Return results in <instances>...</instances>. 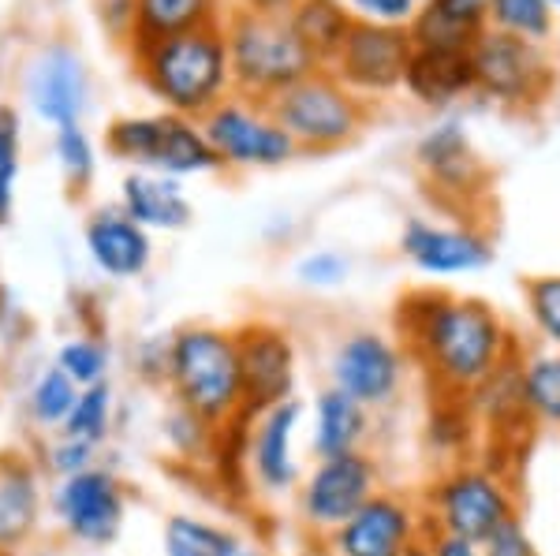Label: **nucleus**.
Returning a JSON list of instances; mask_svg holds the SVG:
<instances>
[{
    "mask_svg": "<svg viewBox=\"0 0 560 556\" xmlns=\"http://www.w3.org/2000/svg\"><path fill=\"white\" fill-rule=\"evenodd\" d=\"M396 340L441 400H467L523 352L490 303L445 288H415L396 303Z\"/></svg>",
    "mask_w": 560,
    "mask_h": 556,
    "instance_id": "1",
    "label": "nucleus"
},
{
    "mask_svg": "<svg viewBox=\"0 0 560 556\" xmlns=\"http://www.w3.org/2000/svg\"><path fill=\"white\" fill-rule=\"evenodd\" d=\"M124 52L131 60L135 79L153 102L187 120H202L236 94L221 23L173 34V38L131 42Z\"/></svg>",
    "mask_w": 560,
    "mask_h": 556,
    "instance_id": "2",
    "label": "nucleus"
},
{
    "mask_svg": "<svg viewBox=\"0 0 560 556\" xmlns=\"http://www.w3.org/2000/svg\"><path fill=\"white\" fill-rule=\"evenodd\" d=\"M165 385L176 407L191 411L206 426L224 429L243 411V374L236 333L221 326H184L168 336Z\"/></svg>",
    "mask_w": 560,
    "mask_h": 556,
    "instance_id": "3",
    "label": "nucleus"
},
{
    "mask_svg": "<svg viewBox=\"0 0 560 556\" xmlns=\"http://www.w3.org/2000/svg\"><path fill=\"white\" fill-rule=\"evenodd\" d=\"M430 534H453L482 545L497 527L520 516V497L501 460L467 456L433 474L419 497Z\"/></svg>",
    "mask_w": 560,
    "mask_h": 556,
    "instance_id": "4",
    "label": "nucleus"
},
{
    "mask_svg": "<svg viewBox=\"0 0 560 556\" xmlns=\"http://www.w3.org/2000/svg\"><path fill=\"white\" fill-rule=\"evenodd\" d=\"M224 42H229L232 83L240 97L269 105L277 94L295 86L303 75L318 71L306 52L300 34L292 31L288 15L250 12V8H229L221 20Z\"/></svg>",
    "mask_w": 560,
    "mask_h": 556,
    "instance_id": "5",
    "label": "nucleus"
},
{
    "mask_svg": "<svg viewBox=\"0 0 560 556\" xmlns=\"http://www.w3.org/2000/svg\"><path fill=\"white\" fill-rule=\"evenodd\" d=\"M266 109L292 134L300 154H337L366 128V102L351 94L329 68L303 75L295 86L277 94Z\"/></svg>",
    "mask_w": 560,
    "mask_h": 556,
    "instance_id": "6",
    "label": "nucleus"
},
{
    "mask_svg": "<svg viewBox=\"0 0 560 556\" xmlns=\"http://www.w3.org/2000/svg\"><path fill=\"white\" fill-rule=\"evenodd\" d=\"M105 150L116 161H128L135 168L173 179L221 168V161H217L202 134V123L176 113L120 116V120H113L105 128Z\"/></svg>",
    "mask_w": 560,
    "mask_h": 556,
    "instance_id": "7",
    "label": "nucleus"
},
{
    "mask_svg": "<svg viewBox=\"0 0 560 556\" xmlns=\"http://www.w3.org/2000/svg\"><path fill=\"white\" fill-rule=\"evenodd\" d=\"M471 64H475V94L486 102H497L504 109H535L553 90L557 68L546 45L512 38L493 26L478 31L471 42Z\"/></svg>",
    "mask_w": 560,
    "mask_h": 556,
    "instance_id": "8",
    "label": "nucleus"
},
{
    "mask_svg": "<svg viewBox=\"0 0 560 556\" xmlns=\"http://www.w3.org/2000/svg\"><path fill=\"white\" fill-rule=\"evenodd\" d=\"M377 489H382V468L366 448L332 456V460H314V468H306L295 486V516L306 537L322 542L340 523H348Z\"/></svg>",
    "mask_w": 560,
    "mask_h": 556,
    "instance_id": "9",
    "label": "nucleus"
},
{
    "mask_svg": "<svg viewBox=\"0 0 560 556\" xmlns=\"http://www.w3.org/2000/svg\"><path fill=\"white\" fill-rule=\"evenodd\" d=\"M198 123L221 168H284L300 157L292 134L280 128L266 105L250 97L232 94Z\"/></svg>",
    "mask_w": 560,
    "mask_h": 556,
    "instance_id": "10",
    "label": "nucleus"
},
{
    "mask_svg": "<svg viewBox=\"0 0 560 556\" xmlns=\"http://www.w3.org/2000/svg\"><path fill=\"white\" fill-rule=\"evenodd\" d=\"M430 537L427 516L400 489H377L348 523H340L318 549L325 556H408Z\"/></svg>",
    "mask_w": 560,
    "mask_h": 556,
    "instance_id": "11",
    "label": "nucleus"
},
{
    "mask_svg": "<svg viewBox=\"0 0 560 556\" xmlns=\"http://www.w3.org/2000/svg\"><path fill=\"white\" fill-rule=\"evenodd\" d=\"M408 352L396 336H385L377 329H355L345 340H337L329 355V385L348 392L370 411L393 407L408 385Z\"/></svg>",
    "mask_w": 560,
    "mask_h": 556,
    "instance_id": "12",
    "label": "nucleus"
},
{
    "mask_svg": "<svg viewBox=\"0 0 560 556\" xmlns=\"http://www.w3.org/2000/svg\"><path fill=\"white\" fill-rule=\"evenodd\" d=\"M52 516L71 542L105 549L128 523V486L108 468H90L60 478L52 489Z\"/></svg>",
    "mask_w": 560,
    "mask_h": 556,
    "instance_id": "13",
    "label": "nucleus"
},
{
    "mask_svg": "<svg viewBox=\"0 0 560 556\" xmlns=\"http://www.w3.org/2000/svg\"><path fill=\"white\" fill-rule=\"evenodd\" d=\"M411 52L415 42L408 26H382V23L355 20L345 45H340V52L332 57L329 71L351 94H359L366 102V97H382L404 86Z\"/></svg>",
    "mask_w": 560,
    "mask_h": 556,
    "instance_id": "14",
    "label": "nucleus"
},
{
    "mask_svg": "<svg viewBox=\"0 0 560 556\" xmlns=\"http://www.w3.org/2000/svg\"><path fill=\"white\" fill-rule=\"evenodd\" d=\"M23 94L42 123L71 128L90 109V71L68 42H49L23 68Z\"/></svg>",
    "mask_w": 560,
    "mask_h": 556,
    "instance_id": "15",
    "label": "nucleus"
},
{
    "mask_svg": "<svg viewBox=\"0 0 560 556\" xmlns=\"http://www.w3.org/2000/svg\"><path fill=\"white\" fill-rule=\"evenodd\" d=\"M240 374H243V411L261 415L277 403L295 397V355L292 336L273 321H247L236 329Z\"/></svg>",
    "mask_w": 560,
    "mask_h": 556,
    "instance_id": "16",
    "label": "nucleus"
},
{
    "mask_svg": "<svg viewBox=\"0 0 560 556\" xmlns=\"http://www.w3.org/2000/svg\"><path fill=\"white\" fill-rule=\"evenodd\" d=\"M400 250L430 281H459V276L486 273L493 265V244L486 232L427 217H411L404 224Z\"/></svg>",
    "mask_w": 560,
    "mask_h": 556,
    "instance_id": "17",
    "label": "nucleus"
},
{
    "mask_svg": "<svg viewBox=\"0 0 560 556\" xmlns=\"http://www.w3.org/2000/svg\"><path fill=\"white\" fill-rule=\"evenodd\" d=\"M255 426L247 434V474L255 482L258 493L266 497H288L295 493L303 478L300 456H295V441L306 423V403L303 400H284L277 407L250 415Z\"/></svg>",
    "mask_w": 560,
    "mask_h": 556,
    "instance_id": "18",
    "label": "nucleus"
},
{
    "mask_svg": "<svg viewBox=\"0 0 560 556\" xmlns=\"http://www.w3.org/2000/svg\"><path fill=\"white\" fill-rule=\"evenodd\" d=\"M415 165L441 199H475L486 184V165L478 161L471 134L456 116L433 123L415 146Z\"/></svg>",
    "mask_w": 560,
    "mask_h": 556,
    "instance_id": "19",
    "label": "nucleus"
},
{
    "mask_svg": "<svg viewBox=\"0 0 560 556\" xmlns=\"http://www.w3.org/2000/svg\"><path fill=\"white\" fill-rule=\"evenodd\" d=\"M83 247L108 281H135L153 262V239L139 221L124 213L120 202L97 205L83 224Z\"/></svg>",
    "mask_w": 560,
    "mask_h": 556,
    "instance_id": "20",
    "label": "nucleus"
},
{
    "mask_svg": "<svg viewBox=\"0 0 560 556\" xmlns=\"http://www.w3.org/2000/svg\"><path fill=\"white\" fill-rule=\"evenodd\" d=\"M311 452L314 460H332V456L363 452L374 434V411L351 400L348 392L325 385L311 400Z\"/></svg>",
    "mask_w": 560,
    "mask_h": 556,
    "instance_id": "21",
    "label": "nucleus"
},
{
    "mask_svg": "<svg viewBox=\"0 0 560 556\" xmlns=\"http://www.w3.org/2000/svg\"><path fill=\"white\" fill-rule=\"evenodd\" d=\"M404 90L419 105L448 109L475 94V64L471 49H415Z\"/></svg>",
    "mask_w": 560,
    "mask_h": 556,
    "instance_id": "22",
    "label": "nucleus"
},
{
    "mask_svg": "<svg viewBox=\"0 0 560 556\" xmlns=\"http://www.w3.org/2000/svg\"><path fill=\"white\" fill-rule=\"evenodd\" d=\"M120 205L131 221H139L147 232H179L195 217L191 199H187L184 184L173 176L147 173V168H131L120 184Z\"/></svg>",
    "mask_w": 560,
    "mask_h": 556,
    "instance_id": "23",
    "label": "nucleus"
},
{
    "mask_svg": "<svg viewBox=\"0 0 560 556\" xmlns=\"http://www.w3.org/2000/svg\"><path fill=\"white\" fill-rule=\"evenodd\" d=\"M467 415H471L475 429L490 437H504L509 441L512 426L520 434H535L527 423V411H523V397H520V374H516V363L501 366L490 381H482L471 397L464 400Z\"/></svg>",
    "mask_w": 560,
    "mask_h": 556,
    "instance_id": "24",
    "label": "nucleus"
},
{
    "mask_svg": "<svg viewBox=\"0 0 560 556\" xmlns=\"http://www.w3.org/2000/svg\"><path fill=\"white\" fill-rule=\"evenodd\" d=\"M520 397L530 429L560 434V352L557 347H523L516 355Z\"/></svg>",
    "mask_w": 560,
    "mask_h": 556,
    "instance_id": "25",
    "label": "nucleus"
},
{
    "mask_svg": "<svg viewBox=\"0 0 560 556\" xmlns=\"http://www.w3.org/2000/svg\"><path fill=\"white\" fill-rule=\"evenodd\" d=\"M288 23L300 34V42L314 57V64L329 68L332 57L340 52V45H345L355 15L348 12L345 0H295L288 8Z\"/></svg>",
    "mask_w": 560,
    "mask_h": 556,
    "instance_id": "26",
    "label": "nucleus"
},
{
    "mask_svg": "<svg viewBox=\"0 0 560 556\" xmlns=\"http://www.w3.org/2000/svg\"><path fill=\"white\" fill-rule=\"evenodd\" d=\"M42 516V486L38 474L26 463H4L0 468V553L23 545L34 534Z\"/></svg>",
    "mask_w": 560,
    "mask_h": 556,
    "instance_id": "27",
    "label": "nucleus"
},
{
    "mask_svg": "<svg viewBox=\"0 0 560 556\" xmlns=\"http://www.w3.org/2000/svg\"><path fill=\"white\" fill-rule=\"evenodd\" d=\"M229 0H139V31L135 42L173 38L224 20Z\"/></svg>",
    "mask_w": 560,
    "mask_h": 556,
    "instance_id": "28",
    "label": "nucleus"
},
{
    "mask_svg": "<svg viewBox=\"0 0 560 556\" xmlns=\"http://www.w3.org/2000/svg\"><path fill=\"white\" fill-rule=\"evenodd\" d=\"M161 545H165V556H236L243 537L213 519L176 512L165 519Z\"/></svg>",
    "mask_w": 560,
    "mask_h": 556,
    "instance_id": "29",
    "label": "nucleus"
},
{
    "mask_svg": "<svg viewBox=\"0 0 560 556\" xmlns=\"http://www.w3.org/2000/svg\"><path fill=\"white\" fill-rule=\"evenodd\" d=\"M486 26L512 34V38L546 45L557 26V4L553 0H490Z\"/></svg>",
    "mask_w": 560,
    "mask_h": 556,
    "instance_id": "30",
    "label": "nucleus"
},
{
    "mask_svg": "<svg viewBox=\"0 0 560 556\" xmlns=\"http://www.w3.org/2000/svg\"><path fill=\"white\" fill-rule=\"evenodd\" d=\"M75 400H79V385L71 381L60 366L49 363L38 378H34V389H31V397H26V415L42 429H60L68 423Z\"/></svg>",
    "mask_w": 560,
    "mask_h": 556,
    "instance_id": "31",
    "label": "nucleus"
},
{
    "mask_svg": "<svg viewBox=\"0 0 560 556\" xmlns=\"http://www.w3.org/2000/svg\"><path fill=\"white\" fill-rule=\"evenodd\" d=\"M113 403H116V397H113V385L108 381L90 385V389H79L75 407H71L68 423L60 426L57 434L79 437V441L102 448L108 441V429H113V415H116Z\"/></svg>",
    "mask_w": 560,
    "mask_h": 556,
    "instance_id": "32",
    "label": "nucleus"
},
{
    "mask_svg": "<svg viewBox=\"0 0 560 556\" xmlns=\"http://www.w3.org/2000/svg\"><path fill=\"white\" fill-rule=\"evenodd\" d=\"M52 157H57L68 191H75V194L90 191L94 173H97V157H94V142H90L83 123H71V128L52 131Z\"/></svg>",
    "mask_w": 560,
    "mask_h": 556,
    "instance_id": "33",
    "label": "nucleus"
},
{
    "mask_svg": "<svg viewBox=\"0 0 560 556\" xmlns=\"http://www.w3.org/2000/svg\"><path fill=\"white\" fill-rule=\"evenodd\" d=\"M408 34L415 42V49H471V42L478 38V31H471L467 23H459L456 15H448L441 4H419L415 20L408 23Z\"/></svg>",
    "mask_w": 560,
    "mask_h": 556,
    "instance_id": "34",
    "label": "nucleus"
},
{
    "mask_svg": "<svg viewBox=\"0 0 560 556\" xmlns=\"http://www.w3.org/2000/svg\"><path fill=\"white\" fill-rule=\"evenodd\" d=\"M23 168V120L12 105H0V228L15 217V184Z\"/></svg>",
    "mask_w": 560,
    "mask_h": 556,
    "instance_id": "35",
    "label": "nucleus"
},
{
    "mask_svg": "<svg viewBox=\"0 0 560 556\" xmlns=\"http://www.w3.org/2000/svg\"><path fill=\"white\" fill-rule=\"evenodd\" d=\"M52 366L68 374L79 389H90V385H102L108 381V366H113V355H108V344L102 336H71L65 344L57 347V358Z\"/></svg>",
    "mask_w": 560,
    "mask_h": 556,
    "instance_id": "36",
    "label": "nucleus"
},
{
    "mask_svg": "<svg viewBox=\"0 0 560 556\" xmlns=\"http://www.w3.org/2000/svg\"><path fill=\"white\" fill-rule=\"evenodd\" d=\"M523 310L541 347L560 352V273H541L523 284Z\"/></svg>",
    "mask_w": 560,
    "mask_h": 556,
    "instance_id": "37",
    "label": "nucleus"
},
{
    "mask_svg": "<svg viewBox=\"0 0 560 556\" xmlns=\"http://www.w3.org/2000/svg\"><path fill=\"white\" fill-rule=\"evenodd\" d=\"M295 276H300L303 288L311 292H337L348 284L351 262L340 250H311L295 262Z\"/></svg>",
    "mask_w": 560,
    "mask_h": 556,
    "instance_id": "38",
    "label": "nucleus"
},
{
    "mask_svg": "<svg viewBox=\"0 0 560 556\" xmlns=\"http://www.w3.org/2000/svg\"><path fill=\"white\" fill-rule=\"evenodd\" d=\"M45 468H49L57 478H71L79 471H90L97 468V445H86L79 437H68V434H57L45 448Z\"/></svg>",
    "mask_w": 560,
    "mask_h": 556,
    "instance_id": "39",
    "label": "nucleus"
},
{
    "mask_svg": "<svg viewBox=\"0 0 560 556\" xmlns=\"http://www.w3.org/2000/svg\"><path fill=\"white\" fill-rule=\"evenodd\" d=\"M102 31L113 38L120 49H128L139 31V0H90Z\"/></svg>",
    "mask_w": 560,
    "mask_h": 556,
    "instance_id": "40",
    "label": "nucleus"
},
{
    "mask_svg": "<svg viewBox=\"0 0 560 556\" xmlns=\"http://www.w3.org/2000/svg\"><path fill=\"white\" fill-rule=\"evenodd\" d=\"M482 556H541L535 534L520 516H512L509 523H501L497 531L482 542Z\"/></svg>",
    "mask_w": 560,
    "mask_h": 556,
    "instance_id": "41",
    "label": "nucleus"
},
{
    "mask_svg": "<svg viewBox=\"0 0 560 556\" xmlns=\"http://www.w3.org/2000/svg\"><path fill=\"white\" fill-rule=\"evenodd\" d=\"M345 4L355 20L382 26H408L419 12V0H345Z\"/></svg>",
    "mask_w": 560,
    "mask_h": 556,
    "instance_id": "42",
    "label": "nucleus"
},
{
    "mask_svg": "<svg viewBox=\"0 0 560 556\" xmlns=\"http://www.w3.org/2000/svg\"><path fill=\"white\" fill-rule=\"evenodd\" d=\"M448 15H456L459 23H467L471 31H486V15H490V0H433Z\"/></svg>",
    "mask_w": 560,
    "mask_h": 556,
    "instance_id": "43",
    "label": "nucleus"
},
{
    "mask_svg": "<svg viewBox=\"0 0 560 556\" xmlns=\"http://www.w3.org/2000/svg\"><path fill=\"white\" fill-rule=\"evenodd\" d=\"M427 553L430 556H482V545L467 542V537H453V534H430Z\"/></svg>",
    "mask_w": 560,
    "mask_h": 556,
    "instance_id": "44",
    "label": "nucleus"
},
{
    "mask_svg": "<svg viewBox=\"0 0 560 556\" xmlns=\"http://www.w3.org/2000/svg\"><path fill=\"white\" fill-rule=\"evenodd\" d=\"M295 0H236L232 8H250V12H269V15H288Z\"/></svg>",
    "mask_w": 560,
    "mask_h": 556,
    "instance_id": "45",
    "label": "nucleus"
},
{
    "mask_svg": "<svg viewBox=\"0 0 560 556\" xmlns=\"http://www.w3.org/2000/svg\"><path fill=\"white\" fill-rule=\"evenodd\" d=\"M236 556H269V553H266V549H258V545H247V542H243Z\"/></svg>",
    "mask_w": 560,
    "mask_h": 556,
    "instance_id": "46",
    "label": "nucleus"
},
{
    "mask_svg": "<svg viewBox=\"0 0 560 556\" xmlns=\"http://www.w3.org/2000/svg\"><path fill=\"white\" fill-rule=\"evenodd\" d=\"M408 556H430V553H427V542H422V545H419V549H411Z\"/></svg>",
    "mask_w": 560,
    "mask_h": 556,
    "instance_id": "47",
    "label": "nucleus"
},
{
    "mask_svg": "<svg viewBox=\"0 0 560 556\" xmlns=\"http://www.w3.org/2000/svg\"><path fill=\"white\" fill-rule=\"evenodd\" d=\"M553 38H557V57H560V20H557V26H553Z\"/></svg>",
    "mask_w": 560,
    "mask_h": 556,
    "instance_id": "48",
    "label": "nucleus"
},
{
    "mask_svg": "<svg viewBox=\"0 0 560 556\" xmlns=\"http://www.w3.org/2000/svg\"><path fill=\"white\" fill-rule=\"evenodd\" d=\"M232 4H236V0H229V8H232Z\"/></svg>",
    "mask_w": 560,
    "mask_h": 556,
    "instance_id": "49",
    "label": "nucleus"
},
{
    "mask_svg": "<svg viewBox=\"0 0 560 556\" xmlns=\"http://www.w3.org/2000/svg\"><path fill=\"white\" fill-rule=\"evenodd\" d=\"M419 4H427V0H419Z\"/></svg>",
    "mask_w": 560,
    "mask_h": 556,
    "instance_id": "50",
    "label": "nucleus"
}]
</instances>
